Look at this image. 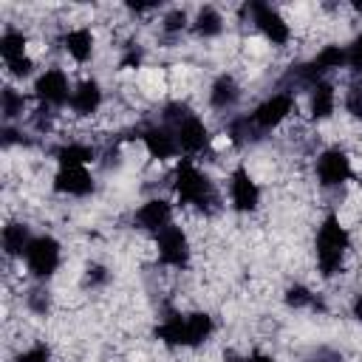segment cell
Instances as JSON below:
<instances>
[{"label":"cell","instance_id":"cell-1","mask_svg":"<svg viewBox=\"0 0 362 362\" xmlns=\"http://www.w3.org/2000/svg\"><path fill=\"white\" fill-rule=\"evenodd\" d=\"M173 195L178 206H192L198 212H215L221 198L215 181L195 164V158H178L173 170Z\"/></svg>","mask_w":362,"mask_h":362},{"label":"cell","instance_id":"cell-2","mask_svg":"<svg viewBox=\"0 0 362 362\" xmlns=\"http://www.w3.org/2000/svg\"><path fill=\"white\" fill-rule=\"evenodd\" d=\"M351 252V232L348 226L339 221L337 212H328L314 235V257H317V269L325 280L337 277L345 269V257Z\"/></svg>","mask_w":362,"mask_h":362},{"label":"cell","instance_id":"cell-3","mask_svg":"<svg viewBox=\"0 0 362 362\" xmlns=\"http://www.w3.org/2000/svg\"><path fill=\"white\" fill-rule=\"evenodd\" d=\"M156 339L170 348H198L215 334V320L206 311H173L156 325Z\"/></svg>","mask_w":362,"mask_h":362},{"label":"cell","instance_id":"cell-4","mask_svg":"<svg viewBox=\"0 0 362 362\" xmlns=\"http://www.w3.org/2000/svg\"><path fill=\"white\" fill-rule=\"evenodd\" d=\"M23 263H25V272L37 280V283H48L59 266H62V246L54 235H34V240L28 243L25 255H23Z\"/></svg>","mask_w":362,"mask_h":362},{"label":"cell","instance_id":"cell-5","mask_svg":"<svg viewBox=\"0 0 362 362\" xmlns=\"http://www.w3.org/2000/svg\"><path fill=\"white\" fill-rule=\"evenodd\" d=\"M243 11H246L249 23L260 31V37H263L266 42H272V45H277V48L288 45V40H291V25L286 23V17H283L274 6L255 0V3H246Z\"/></svg>","mask_w":362,"mask_h":362},{"label":"cell","instance_id":"cell-6","mask_svg":"<svg viewBox=\"0 0 362 362\" xmlns=\"http://www.w3.org/2000/svg\"><path fill=\"white\" fill-rule=\"evenodd\" d=\"M31 90H34L37 105H45V107L59 110L62 105L71 102L74 85H71V79H68V74H65L62 68L51 65V68H42V71L34 76V88H31Z\"/></svg>","mask_w":362,"mask_h":362},{"label":"cell","instance_id":"cell-7","mask_svg":"<svg viewBox=\"0 0 362 362\" xmlns=\"http://www.w3.org/2000/svg\"><path fill=\"white\" fill-rule=\"evenodd\" d=\"M314 173L322 189H339L354 178V164L342 147H325L314 161Z\"/></svg>","mask_w":362,"mask_h":362},{"label":"cell","instance_id":"cell-8","mask_svg":"<svg viewBox=\"0 0 362 362\" xmlns=\"http://www.w3.org/2000/svg\"><path fill=\"white\" fill-rule=\"evenodd\" d=\"M156 257H158V263L167 266V269H178V272L187 269L189 260H192L189 235H187L178 223L167 226L164 232L156 235Z\"/></svg>","mask_w":362,"mask_h":362},{"label":"cell","instance_id":"cell-9","mask_svg":"<svg viewBox=\"0 0 362 362\" xmlns=\"http://www.w3.org/2000/svg\"><path fill=\"white\" fill-rule=\"evenodd\" d=\"M294 107H297L294 93H291V90H277V93L266 96L263 102H257L255 110L249 113V119H252V124H255L260 133H266V130L280 127V124L294 113Z\"/></svg>","mask_w":362,"mask_h":362},{"label":"cell","instance_id":"cell-10","mask_svg":"<svg viewBox=\"0 0 362 362\" xmlns=\"http://www.w3.org/2000/svg\"><path fill=\"white\" fill-rule=\"evenodd\" d=\"M229 204L240 215H252L260 206V184L252 178V173L243 164H238L229 173Z\"/></svg>","mask_w":362,"mask_h":362},{"label":"cell","instance_id":"cell-11","mask_svg":"<svg viewBox=\"0 0 362 362\" xmlns=\"http://www.w3.org/2000/svg\"><path fill=\"white\" fill-rule=\"evenodd\" d=\"M173 133L178 139V150L184 153V158H195L209 147V127L204 124V119L195 110H189L181 122H175Z\"/></svg>","mask_w":362,"mask_h":362},{"label":"cell","instance_id":"cell-12","mask_svg":"<svg viewBox=\"0 0 362 362\" xmlns=\"http://www.w3.org/2000/svg\"><path fill=\"white\" fill-rule=\"evenodd\" d=\"M54 192L68 195V198H85L96 189V181L90 175L88 167H57L54 178H51Z\"/></svg>","mask_w":362,"mask_h":362},{"label":"cell","instance_id":"cell-13","mask_svg":"<svg viewBox=\"0 0 362 362\" xmlns=\"http://www.w3.org/2000/svg\"><path fill=\"white\" fill-rule=\"evenodd\" d=\"M133 223H136V229H141V232L158 235V232H164L167 226H173V204H170L167 198H150V201H144V204L136 209Z\"/></svg>","mask_w":362,"mask_h":362},{"label":"cell","instance_id":"cell-14","mask_svg":"<svg viewBox=\"0 0 362 362\" xmlns=\"http://www.w3.org/2000/svg\"><path fill=\"white\" fill-rule=\"evenodd\" d=\"M139 139H141L144 150L150 153V158H156V161H170V158L181 156L178 139H175L173 127H167V124H150L141 130Z\"/></svg>","mask_w":362,"mask_h":362},{"label":"cell","instance_id":"cell-15","mask_svg":"<svg viewBox=\"0 0 362 362\" xmlns=\"http://www.w3.org/2000/svg\"><path fill=\"white\" fill-rule=\"evenodd\" d=\"M102 102H105V90H102L99 79L88 76V79H82V82L74 85V93H71L68 107H71L74 116H93L102 107Z\"/></svg>","mask_w":362,"mask_h":362},{"label":"cell","instance_id":"cell-16","mask_svg":"<svg viewBox=\"0 0 362 362\" xmlns=\"http://www.w3.org/2000/svg\"><path fill=\"white\" fill-rule=\"evenodd\" d=\"M59 45H62V51H65L74 62L85 65V62L93 57V51H96V37H93V31H90L88 25H76V28H68V31L59 37Z\"/></svg>","mask_w":362,"mask_h":362},{"label":"cell","instance_id":"cell-17","mask_svg":"<svg viewBox=\"0 0 362 362\" xmlns=\"http://www.w3.org/2000/svg\"><path fill=\"white\" fill-rule=\"evenodd\" d=\"M240 102V85L232 74H221L212 79L209 85V107L218 110V113H229L235 110Z\"/></svg>","mask_w":362,"mask_h":362},{"label":"cell","instance_id":"cell-18","mask_svg":"<svg viewBox=\"0 0 362 362\" xmlns=\"http://www.w3.org/2000/svg\"><path fill=\"white\" fill-rule=\"evenodd\" d=\"M337 113V88L322 79L308 88V116L314 122H328Z\"/></svg>","mask_w":362,"mask_h":362},{"label":"cell","instance_id":"cell-19","mask_svg":"<svg viewBox=\"0 0 362 362\" xmlns=\"http://www.w3.org/2000/svg\"><path fill=\"white\" fill-rule=\"evenodd\" d=\"M31 240H34V232H31V226L25 221H8L3 226V232H0V246H3L6 257H20L23 260V255H25Z\"/></svg>","mask_w":362,"mask_h":362},{"label":"cell","instance_id":"cell-20","mask_svg":"<svg viewBox=\"0 0 362 362\" xmlns=\"http://www.w3.org/2000/svg\"><path fill=\"white\" fill-rule=\"evenodd\" d=\"M57 167H88L96 161V147L88 141H62L54 150Z\"/></svg>","mask_w":362,"mask_h":362},{"label":"cell","instance_id":"cell-21","mask_svg":"<svg viewBox=\"0 0 362 362\" xmlns=\"http://www.w3.org/2000/svg\"><path fill=\"white\" fill-rule=\"evenodd\" d=\"M223 25H226V20H223V14H221L215 6H201V8L195 11L192 23H189V28L195 31V37H201V40L221 37V34H223Z\"/></svg>","mask_w":362,"mask_h":362},{"label":"cell","instance_id":"cell-22","mask_svg":"<svg viewBox=\"0 0 362 362\" xmlns=\"http://www.w3.org/2000/svg\"><path fill=\"white\" fill-rule=\"evenodd\" d=\"M0 57H3V62H14L20 57H28V37L20 28H6L0 34Z\"/></svg>","mask_w":362,"mask_h":362},{"label":"cell","instance_id":"cell-23","mask_svg":"<svg viewBox=\"0 0 362 362\" xmlns=\"http://www.w3.org/2000/svg\"><path fill=\"white\" fill-rule=\"evenodd\" d=\"M25 105H28L25 93L17 90L14 85H6V88L0 90V113H3V122H6V124H11L14 119H20L23 110H25Z\"/></svg>","mask_w":362,"mask_h":362},{"label":"cell","instance_id":"cell-24","mask_svg":"<svg viewBox=\"0 0 362 362\" xmlns=\"http://www.w3.org/2000/svg\"><path fill=\"white\" fill-rule=\"evenodd\" d=\"M283 303H286L288 308H294V311H303V308H317V305H320L317 294H314L308 286H303V283H291V286L283 291Z\"/></svg>","mask_w":362,"mask_h":362},{"label":"cell","instance_id":"cell-25","mask_svg":"<svg viewBox=\"0 0 362 362\" xmlns=\"http://www.w3.org/2000/svg\"><path fill=\"white\" fill-rule=\"evenodd\" d=\"M51 305H54V300H51V291L45 288V283H37L34 288L25 291V311H28V314H34V317H48V314H51Z\"/></svg>","mask_w":362,"mask_h":362},{"label":"cell","instance_id":"cell-26","mask_svg":"<svg viewBox=\"0 0 362 362\" xmlns=\"http://www.w3.org/2000/svg\"><path fill=\"white\" fill-rule=\"evenodd\" d=\"M189 14L184 8H170L164 17H161V34L164 37H181L187 28H189Z\"/></svg>","mask_w":362,"mask_h":362},{"label":"cell","instance_id":"cell-27","mask_svg":"<svg viewBox=\"0 0 362 362\" xmlns=\"http://www.w3.org/2000/svg\"><path fill=\"white\" fill-rule=\"evenodd\" d=\"M110 269L105 263H88L85 272H82V288L85 291H96V288H105L110 283Z\"/></svg>","mask_w":362,"mask_h":362},{"label":"cell","instance_id":"cell-28","mask_svg":"<svg viewBox=\"0 0 362 362\" xmlns=\"http://www.w3.org/2000/svg\"><path fill=\"white\" fill-rule=\"evenodd\" d=\"M255 136H260V130L252 124L249 116H235V119L229 122V139H232L235 144H249Z\"/></svg>","mask_w":362,"mask_h":362},{"label":"cell","instance_id":"cell-29","mask_svg":"<svg viewBox=\"0 0 362 362\" xmlns=\"http://www.w3.org/2000/svg\"><path fill=\"white\" fill-rule=\"evenodd\" d=\"M54 359V351L48 342H31L28 348H23L11 362H51Z\"/></svg>","mask_w":362,"mask_h":362},{"label":"cell","instance_id":"cell-30","mask_svg":"<svg viewBox=\"0 0 362 362\" xmlns=\"http://www.w3.org/2000/svg\"><path fill=\"white\" fill-rule=\"evenodd\" d=\"M342 105H345V113L356 122H362V85L359 82H351L345 96H342Z\"/></svg>","mask_w":362,"mask_h":362},{"label":"cell","instance_id":"cell-31","mask_svg":"<svg viewBox=\"0 0 362 362\" xmlns=\"http://www.w3.org/2000/svg\"><path fill=\"white\" fill-rule=\"evenodd\" d=\"M6 71H8L11 79H28V76H34V59L31 57H20L14 62H6Z\"/></svg>","mask_w":362,"mask_h":362},{"label":"cell","instance_id":"cell-32","mask_svg":"<svg viewBox=\"0 0 362 362\" xmlns=\"http://www.w3.org/2000/svg\"><path fill=\"white\" fill-rule=\"evenodd\" d=\"M348 68L354 74H362V31L354 37V42L348 45Z\"/></svg>","mask_w":362,"mask_h":362},{"label":"cell","instance_id":"cell-33","mask_svg":"<svg viewBox=\"0 0 362 362\" xmlns=\"http://www.w3.org/2000/svg\"><path fill=\"white\" fill-rule=\"evenodd\" d=\"M141 65V48H136V45H130L127 51H124V57H122V62H119V68H139Z\"/></svg>","mask_w":362,"mask_h":362},{"label":"cell","instance_id":"cell-34","mask_svg":"<svg viewBox=\"0 0 362 362\" xmlns=\"http://www.w3.org/2000/svg\"><path fill=\"white\" fill-rule=\"evenodd\" d=\"M305 362H342V356L337 351H328V348H320L314 356H308Z\"/></svg>","mask_w":362,"mask_h":362},{"label":"cell","instance_id":"cell-35","mask_svg":"<svg viewBox=\"0 0 362 362\" xmlns=\"http://www.w3.org/2000/svg\"><path fill=\"white\" fill-rule=\"evenodd\" d=\"M351 317H354L356 322H362V291L351 300Z\"/></svg>","mask_w":362,"mask_h":362},{"label":"cell","instance_id":"cell-36","mask_svg":"<svg viewBox=\"0 0 362 362\" xmlns=\"http://www.w3.org/2000/svg\"><path fill=\"white\" fill-rule=\"evenodd\" d=\"M246 362H277L272 354H266V351H252L249 356H246Z\"/></svg>","mask_w":362,"mask_h":362},{"label":"cell","instance_id":"cell-37","mask_svg":"<svg viewBox=\"0 0 362 362\" xmlns=\"http://www.w3.org/2000/svg\"><path fill=\"white\" fill-rule=\"evenodd\" d=\"M223 362H246V356H240L238 351L229 348V351H223Z\"/></svg>","mask_w":362,"mask_h":362}]
</instances>
